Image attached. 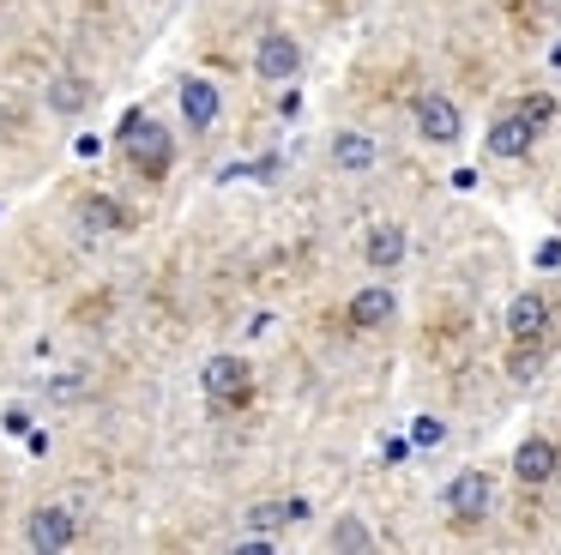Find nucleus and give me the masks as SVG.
Listing matches in <instances>:
<instances>
[{"instance_id": "obj_15", "label": "nucleus", "mask_w": 561, "mask_h": 555, "mask_svg": "<svg viewBox=\"0 0 561 555\" xmlns=\"http://www.w3.org/2000/svg\"><path fill=\"white\" fill-rule=\"evenodd\" d=\"M85 103H91V84H85V79H73V72L49 79V109H61V115H79Z\"/></svg>"}, {"instance_id": "obj_14", "label": "nucleus", "mask_w": 561, "mask_h": 555, "mask_svg": "<svg viewBox=\"0 0 561 555\" xmlns=\"http://www.w3.org/2000/svg\"><path fill=\"white\" fill-rule=\"evenodd\" d=\"M296 519H308V501H302V495H290V501H260V507H248V525H254V531H284V525H296Z\"/></svg>"}, {"instance_id": "obj_2", "label": "nucleus", "mask_w": 561, "mask_h": 555, "mask_svg": "<svg viewBox=\"0 0 561 555\" xmlns=\"http://www.w3.org/2000/svg\"><path fill=\"white\" fill-rule=\"evenodd\" d=\"M489 501H495V483H489L483 471H459V477L447 483V513L459 519V525H477V519L489 513Z\"/></svg>"}, {"instance_id": "obj_6", "label": "nucleus", "mask_w": 561, "mask_h": 555, "mask_svg": "<svg viewBox=\"0 0 561 555\" xmlns=\"http://www.w3.org/2000/svg\"><path fill=\"white\" fill-rule=\"evenodd\" d=\"M416 133H423V139H435V145H453V139H459V103H453V97H440V91L416 97Z\"/></svg>"}, {"instance_id": "obj_9", "label": "nucleus", "mask_w": 561, "mask_h": 555, "mask_svg": "<svg viewBox=\"0 0 561 555\" xmlns=\"http://www.w3.org/2000/svg\"><path fill=\"white\" fill-rule=\"evenodd\" d=\"M556 465H561V453H556V441H543V434H531V441L513 453V477L519 483H549Z\"/></svg>"}, {"instance_id": "obj_13", "label": "nucleus", "mask_w": 561, "mask_h": 555, "mask_svg": "<svg viewBox=\"0 0 561 555\" xmlns=\"http://www.w3.org/2000/svg\"><path fill=\"white\" fill-rule=\"evenodd\" d=\"M182 115H187V127H211V121H218V84L187 79L182 84Z\"/></svg>"}, {"instance_id": "obj_20", "label": "nucleus", "mask_w": 561, "mask_h": 555, "mask_svg": "<svg viewBox=\"0 0 561 555\" xmlns=\"http://www.w3.org/2000/svg\"><path fill=\"white\" fill-rule=\"evenodd\" d=\"M513 374H519V381H531V374H537V344H519V356H513Z\"/></svg>"}, {"instance_id": "obj_1", "label": "nucleus", "mask_w": 561, "mask_h": 555, "mask_svg": "<svg viewBox=\"0 0 561 555\" xmlns=\"http://www.w3.org/2000/svg\"><path fill=\"white\" fill-rule=\"evenodd\" d=\"M122 139H127V157H134V169H139V175H151V181H158L163 169H170V157H175L170 127H158L151 115H139V109H134V115L122 121Z\"/></svg>"}, {"instance_id": "obj_19", "label": "nucleus", "mask_w": 561, "mask_h": 555, "mask_svg": "<svg viewBox=\"0 0 561 555\" xmlns=\"http://www.w3.org/2000/svg\"><path fill=\"white\" fill-rule=\"evenodd\" d=\"M519 109H525V115H531V121H537V127H543V121H549V115H556V97H549V91H531V97H525V103H519Z\"/></svg>"}, {"instance_id": "obj_17", "label": "nucleus", "mask_w": 561, "mask_h": 555, "mask_svg": "<svg viewBox=\"0 0 561 555\" xmlns=\"http://www.w3.org/2000/svg\"><path fill=\"white\" fill-rule=\"evenodd\" d=\"M327 543H332V550H375V531H368L356 513H339V525H332Z\"/></svg>"}, {"instance_id": "obj_5", "label": "nucleus", "mask_w": 561, "mask_h": 555, "mask_svg": "<svg viewBox=\"0 0 561 555\" xmlns=\"http://www.w3.org/2000/svg\"><path fill=\"white\" fill-rule=\"evenodd\" d=\"M531 139H537V121L525 115V109H513V115H495L489 121V157H525L531 151Z\"/></svg>"}, {"instance_id": "obj_22", "label": "nucleus", "mask_w": 561, "mask_h": 555, "mask_svg": "<svg viewBox=\"0 0 561 555\" xmlns=\"http://www.w3.org/2000/svg\"><path fill=\"white\" fill-rule=\"evenodd\" d=\"M537 265H561V241H556V236H549L543 248H537Z\"/></svg>"}, {"instance_id": "obj_16", "label": "nucleus", "mask_w": 561, "mask_h": 555, "mask_svg": "<svg viewBox=\"0 0 561 555\" xmlns=\"http://www.w3.org/2000/svg\"><path fill=\"white\" fill-rule=\"evenodd\" d=\"M79 217H85L91 229H127V212L110 200V193H91V200L79 205Z\"/></svg>"}, {"instance_id": "obj_4", "label": "nucleus", "mask_w": 561, "mask_h": 555, "mask_svg": "<svg viewBox=\"0 0 561 555\" xmlns=\"http://www.w3.org/2000/svg\"><path fill=\"white\" fill-rule=\"evenodd\" d=\"M296 67H302V48H296L290 36H284V31L260 36V48H254V72H260V79L284 84V79H296Z\"/></svg>"}, {"instance_id": "obj_7", "label": "nucleus", "mask_w": 561, "mask_h": 555, "mask_svg": "<svg viewBox=\"0 0 561 555\" xmlns=\"http://www.w3.org/2000/svg\"><path fill=\"white\" fill-rule=\"evenodd\" d=\"M25 537H31V550L49 555V550H67L79 531H73V513H67V507H37V513H31V531H25Z\"/></svg>"}, {"instance_id": "obj_12", "label": "nucleus", "mask_w": 561, "mask_h": 555, "mask_svg": "<svg viewBox=\"0 0 561 555\" xmlns=\"http://www.w3.org/2000/svg\"><path fill=\"white\" fill-rule=\"evenodd\" d=\"M375 139H368V133H339V139H332V163L344 169V175H368V169H375Z\"/></svg>"}, {"instance_id": "obj_3", "label": "nucleus", "mask_w": 561, "mask_h": 555, "mask_svg": "<svg viewBox=\"0 0 561 555\" xmlns=\"http://www.w3.org/2000/svg\"><path fill=\"white\" fill-rule=\"evenodd\" d=\"M507 332H513V344H543L549 338V296L543 290H519L507 302Z\"/></svg>"}, {"instance_id": "obj_11", "label": "nucleus", "mask_w": 561, "mask_h": 555, "mask_svg": "<svg viewBox=\"0 0 561 555\" xmlns=\"http://www.w3.org/2000/svg\"><path fill=\"white\" fill-rule=\"evenodd\" d=\"M404 248H411V241H404V224H375V229H368V241H363V253H368L375 272H392V265L404 260Z\"/></svg>"}, {"instance_id": "obj_21", "label": "nucleus", "mask_w": 561, "mask_h": 555, "mask_svg": "<svg viewBox=\"0 0 561 555\" xmlns=\"http://www.w3.org/2000/svg\"><path fill=\"white\" fill-rule=\"evenodd\" d=\"M380 453H387V465H399V458H411V441H399V434H392V441L380 446Z\"/></svg>"}, {"instance_id": "obj_18", "label": "nucleus", "mask_w": 561, "mask_h": 555, "mask_svg": "<svg viewBox=\"0 0 561 555\" xmlns=\"http://www.w3.org/2000/svg\"><path fill=\"white\" fill-rule=\"evenodd\" d=\"M411 441L416 446H440V441H447V422H440V417H416L411 422Z\"/></svg>"}, {"instance_id": "obj_8", "label": "nucleus", "mask_w": 561, "mask_h": 555, "mask_svg": "<svg viewBox=\"0 0 561 555\" xmlns=\"http://www.w3.org/2000/svg\"><path fill=\"white\" fill-rule=\"evenodd\" d=\"M206 393L218 398V405L248 398V362H242V356H211V362H206Z\"/></svg>"}, {"instance_id": "obj_10", "label": "nucleus", "mask_w": 561, "mask_h": 555, "mask_svg": "<svg viewBox=\"0 0 561 555\" xmlns=\"http://www.w3.org/2000/svg\"><path fill=\"white\" fill-rule=\"evenodd\" d=\"M392 314H399V296H392L387 284H368L351 296V326H363V332H375V326H387Z\"/></svg>"}]
</instances>
